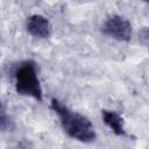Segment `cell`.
<instances>
[{
	"instance_id": "1",
	"label": "cell",
	"mask_w": 149,
	"mask_h": 149,
	"mask_svg": "<svg viewBox=\"0 0 149 149\" xmlns=\"http://www.w3.org/2000/svg\"><path fill=\"white\" fill-rule=\"evenodd\" d=\"M51 109L59 116L61 125L64 132L72 139L80 142H92L95 140V130L92 122L84 115L76 113L68 108L57 99H51L50 101Z\"/></svg>"
},
{
	"instance_id": "2",
	"label": "cell",
	"mask_w": 149,
	"mask_h": 149,
	"mask_svg": "<svg viewBox=\"0 0 149 149\" xmlns=\"http://www.w3.org/2000/svg\"><path fill=\"white\" fill-rule=\"evenodd\" d=\"M15 90L20 95L31 97L35 100L42 101L43 92L37 77L36 64L33 61L21 63L15 70Z\"/></svg>"
},
{
	"instance_id": "3",
	"label": "cell",
	"mask_w": 149,
	"mask_h": 149,
	"mask_svg": "<svg viewBox=\"0 0 149 149\" xmlns=\"http://www.w3.org/2000/svg\"><path fill=\"white\" fill-rule=\"evenodd\" d=\"M101 31L114 40L128 42L132 38L133 28L127 19L119 15H112L101 26Z\"/></svg>"
},
{
	"instance_id": "4",
	"label": "cell",
	"mask_w": 149,
	"mask_h": 149,
	"mask_svg": "<svg viewBox=\"0 0 149 149\" xmlns=\"http://www.w3.org/2000/svg\"><path fill=\"white\" fill-rule=\"evenodd\" d=\"M27 31L38 38H48L51 34V26L47 17L42 15H31L27 19Z\"/></svg>"
},
{
	"instance_id": "5",
	"label": "cell",
	"mask_w": 149,
	"mask_h": 149,
	"mask_svg": "<svg viewBox=\"0 0 149 149\" xmlns=\"http://www.w3.org/2000/svg\"><path fill=\"white\" fill-rule=\"evenodd\" d=\"M101 115H102V120L104 123L115 134V135H125L126 130H125V125H123V119L122 116L115 112V111H108V109H104L101 111Z\"/></svg>"
},
{
	"instance_id": "6",
	"label": "cell",
	"mask_w": 149,
	"mask_h": 149,
	"mask_svg": "<svg viewBox=\"0 0 149 149\" xmlns=\"http://www.w3.org/2000/svg\"><path fill=\"white\" fill-rule=\"evenodd\" d=\"M14 129V122L7 114L6 107L0 100V132H12Z\"/></svg>"
},
{
	"instance_id": "7",
	"label": "cell",
	"mask_w": 149,
	"mask_h": 149,
	"mask_svg": "<svg viewBox=\"0 0 149 149\" xmlns=\"http://www.w3.org/2000/svg\"><path fill=\"white\" fill-rule=\"evenodd\" d=\"M144 1H148V0H144Z\"/></svg>"
}]
</instances>
